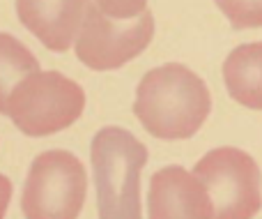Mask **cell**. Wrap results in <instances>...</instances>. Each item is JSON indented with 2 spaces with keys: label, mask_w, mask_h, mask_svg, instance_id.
I'll return each mask as SVG.
<instances>
[{
  "label": "cell",
  "mask_w": 262,
  "mask_h": 219,
  "mask_svg": "<svg viewBox=\"0 0 262 219\" xmlns=\"http://www.w3.org/2000/svg\"><path fill=\"white\" fill-rule=\"evenodd\" d=\"M212 111V95L195 72L180 63L154 67L140 78L134 113L152 136L191 138Z\"/></svg>",
  "instance_id": "cell-1"
},
{
  "label": "cell",
  "mask_w": 262,
  "mask_h": 219,
  "mask_svg": "<svg viewBox=\"0 0 262 219\" xmlns=\"http://www.w3.org/2000/svg\"><path fill=\"white\" fill-rule=\"evenodd\" d=\"M99 219H143L140 173L147 148L122 127H101L90 146Z\"/></svg>",
  "instance_id": "cell-2"
},
{
  "label": "cell",
  "mask_w": 262,
  "mask_h": 219,
  "mask_svg": "<svg viewBox=\"0 0 262 219\" xmlns=\"http://www.w3.org/2000/svg\"><path fill=\"white\" fill-rule=\"evenodd\" d=\"M85 111V90L62 72L26 76L7 102V118L21 134L44 138L72 127Z\"/></svg>",
  "instance_id": "cell-3"
},
{
  "label": "cell",
  "mask_w": 262,
  "mask_h": 219,
  "mask_svg": "<svg viewBox=\"0 0 262 219\" xmlns=\"http://www.w3.org/2000/svg\"><path fill=\"white\" fill-rule=\"evenodd\" d=\"M85 196L83 162L69 150H44L28 166L21 212L26 219H78Z\"/></svg>",
  "instance_id": "cell-4"
},
{
  "label": "cell",
  "mask_w": 262,
  "mask_h": 219,
  "mask_svg": "<svg viewBox=\"0 0 262 219\" xmlns=\"http://www.w3.org/2000/svg\"><path fill=\"white\" fill-rule=\"evenodd\" d=\"M193 175L212 201L214 219H253L260 212V169L253 157L239 148L209 150L195 164Z\"/></svg>",
  "instance_id": "cell-5"
},
{
  "label": "cell",
  "mask_w": 262,
  "mask_h": 219,
  "mask_svg": "<svg viewBox=\"0 0 262 219\" xmlns=\"http://www.w3.org/2000/svg\"><path fill=\"white\" fill-rule=\"evenodd\" d=\"M152 37L154 16L149 9L129 21H115L90 3L74 39V53L88 69L111 72L138 58L149 46Z\"/></svg>",
  "instance_id": "cell-6"
},
{
  "label": "cell",
  "mask_w": 262,
  "mask_h": 219,
  "mask_svg": "<svg viewBox=\"0 0 262 219\" xmlns=\"http://www.w3.org/2000/svg\"><path fill=\"white\" fill-rule=\"evenodd\" d=\"M149 219H214L203 183L182 166H166L149 180Z\"/></svg>",
  "instance_id": "cell-7"
},
{
  "label": "cell",
  "mask_w": 262,
  "mask_h": 219,
  "mask_svg": "<svg viewBox=\"0 0 262 219\" xmlns=\"http://www.w3.org/2000/svg\"><path fill=\"white\" fill-rule=\"evenodd\" d=\"M92 0H16L21 26L44 49L62 53L74 46Z\"/></svg>",
  "instance_id": "cell-8"
},
{
  "label": "cell",
  "mask_w": 262,
  "mask_h": 219,
  "mask_svg": "<svg viewBox=\"0 0 262 219\" xmlns=\"http://www.w3.org/2000/svg\"><path fill=\"white\" fill-rule=\"evenodd\" d=\"M228 95L246 109L262 111V42L242 44L223 60Z\"/></svg>",
  "instance_id": "cell-9"
},
{
  "label": "cell",
  "mask_w": 262,
  "mask_h": 219,
  "mask_svg": "<svg viewBox=\"0 0 262 219\" xmlns=\"http://www.w3.org/2000/svg\"><path fill=\"white\" fill-rule=\"evenodd\" d=\"M39 72V60L12 32L0 30V115H7V102L26 76Z\"/></svg>",
  "instance_id": "cell-10"
},
{
  "label": "cell",
  "mask_w": 262,
  "mask_h": 219,
  "mask_svg": "<svg viewBox=\"0 0 262 219\" xmlns=\"http://www.w3.org/2000/svg\"><path fill=\"white\" fill-rule=\"evenodd\" d=\"M235 30L262 28V0H214Z\"/></svg>",
  "instance_id": "cell-11"
},
{
  "label": "cell",
  "mask_w": 262,
  "mask_h": 219,
  "mask_svg": "<svg viewBox=\"0 0 262 219\" xmlns=\"http://www.w3.org/2000/svg\"><path fill=\"white\" fill-rule=\"evenodd\" d=\"M92 3L115 21H129L147 9V0H92Z\"/></svg>",
  "instance_id": "cell-12"
},
{
  "label": "cell",
  "mask_w": 262,
  "mask_h": 219,
  "mask_svg": "<svg viewBox=\"0 0 262 219\" xmlns=\"http://www.w3.org/2000/svg\"><path fill=\"white\" fill-rule=\"evenodd\" d=\"M12 194H14L12 180L5 173H0V219H5V215H7L9 203H12Z\"/></svg>",
  "instance_id": "cell-13"
}]
</instances>
